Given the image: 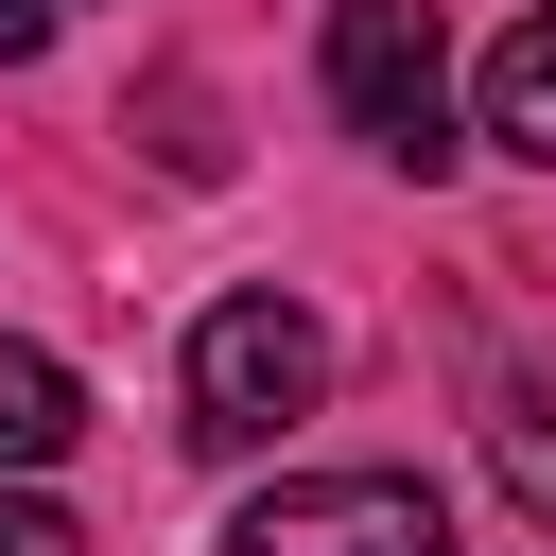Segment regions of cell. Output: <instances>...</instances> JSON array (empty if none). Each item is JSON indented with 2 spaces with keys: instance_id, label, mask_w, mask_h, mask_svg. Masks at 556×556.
I'll use <instances>...</instances> for the list:
<instances>
[{
  "instance_id": "cell-1",
  "label": "cell",
  "mask_w": 556,
  "mask_h": 556,
  "mask_svg": "<svg viewBox=\"0 0 556 556\" xmlns=\"http://www.w3.org/2000/svg\"><path fill=\"white\" fill-rule=\"evenodd\" d=\"M330 104H348V139L365 156H400V174H452V35H434V0H330Z\"/></svg>"
},
{
  "instance_id": "cell-2",
  "label": "cell",
  "mask_w": 556,
  "mask_h": 556,
  "mask_svg": "<svg viewBox=\"0 0 556 556\" xmlns=\"http://www.w3.org/2000/svg\"><path fill=\"white\" fill-rule=\"evenodd\" d=\"M313 400H330V330H313L295 295L191 313V452H261V434H295Z\"/></svg>"
},
{
  "instance_id": "cell-3",
  "label": "cell",
  "mask_w": 556,
  "mask_h": 556,
  "mask_svg": "<svg viewBox=\"0 0 556 556\" xmlns=\"http://www.w3.org/2000/svg\"><path fill=\"white\" fill-rule=\"evenodd\" d=\"M226 556H452V504L417 469H295L226 521Z\"/></svg>"
},
{
  "instance_id": "cell-4",
  "label": "cell",
  "mask_w": 556,
  "mask_h": 556,
  "mask_svg": "<svg viewBox=\"0 0 556 556\" xmlns=\"http://www.w3.org/2000/svg\"><path fill=\"white\" fill-rule=\"evenodd\" d=\"M486 139H504L521 174H556V0H539V17L486 52Z\"/></svg>"
},
{
  "instance_id": "cell-5",
  "label": "cell",
  "mask_w": 556,
  "mask_h": 556,
  "mask_svg": "<svg viewBox=\"0 0 556 556\" xmlns=\"http://www.w3.org/2000/svg\"><path fill=\"white\" fill-rule=\"evenodd\" d=\"M70 434H87V382L52 348H0V469H52Z\"/></svg>"
},
{
  "instance_id": "cell-6",
  "label": "cell",
  "mask_w": 556,
  "mask_h": 556,
  "mask_svg": "<svg viewBox=\"0 0 556 556\" xmlns=\"http://www.w3.org/2000/svg\"><path fill=\"white\" fill-rule=\"evenodd\" d=\"M486 452H504V486H521V504L556 521V365H521V382H504V417H486Z\"/></svg>"
},
{
  "instance_id": "cell-7",
  "label": "cell",
  "mask_w": 556,
  "mask_h": 556,
  "mask_svg": "<svg viewBox=\"0 0 556 556\" xmlns=\"http://www.w3.org/2000/svg\"><path fill=\"white\" fill-rule=\"evenodd\" d=\"M0 556H70V521H52L35 486H0Z\"/></svg>"
},
{
  "instance_id": "cell-8",
  "label": "cell",
  "mask_w": 556,
  "mask_h": 556,
  "mask_svg": "<svg viewBox=\"0 0 556 556\" xmlns=\"http://www.w3.org/2000/svg\"><path fill=\"white\" fill-rule=\"evenodd\" d=\"M17 52H52V0H0V70H17Z\"/></svg>"
}]
</instances>
